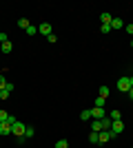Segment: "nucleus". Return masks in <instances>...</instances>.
<instances>
[{
  "label": "nucleus",
  "mask_w": 133,
  "mask_h": 148,
  "mask_svg": "<svg viewBox=\"0 0 133 148\" xmlns=\"http://www.w3.org/2000/svg\"><path fill=\"white\" fill-rule=\"evenodd\" d=\"M25 130H27V126H25L22 122H16V124L11 126V133H13L16 137H25Z\"/></svg>",
  "instance_id": "1"
},
{
  "label": "nucleus",
  "mask_w": 133,
  "mask_h": 148,
  "mask_svg": "<svg viewBox=\"0 0 133 148\" xmlns=\"http://www.w3.org/2000/svg\"><path fill=\"white\" fill-rule=\"evenodd\" d=\"M118 88H120L122 93L131 91V82H129V77H120V80H118Z\"/></svg>",
  "instance_id": "2"
},
{
  "label": "nucleus",
  "mask_w": 133,
  "mask_h": 148,
  "mask_svg": "<svg viewBox=\"0 0 133 148\" xmlns=\"http://www.w3.org/2000/svg\"><path fill=\"white\" fill-rule=\"evenodd\" d=\"M122 130H124V124H122V119H118V122H113V124H111V135H120V133H122Z\"/></svg>",
  "instance_id": "3"
},
{
  "label": "nucleus",
  "mask_w": 133,
  "mask_h": 148,
  "mask_svg": "<svg viewBox=\"0 0 133 148\" xmlns=\"http://www.w3.org/2000/svg\"><path fill=\"white\" fill-rule=\"evenodd\" d=\"M109 139H113L111 130H100V135H98V144H107Z\"/></svg>",
  "instance_id": "4"
},
{
  "label": "nucleus",
  "mask_w": 133,
  "mask_h": 148,
  "mask_svg": "<svg viewBox=\"0 0 133 148\" xmlns=\"http://www.w3.org/2000/svg\"><path fill=\"white\" fill-rule=\"evenodd\" d=\"M102 117H104V108L93 106V108H91V119H102Z\"/></svg>",
  "instance_id": "5"
},
{
  "label": "nucleus",
  "mask_w": 133,
  "mask_h": 148,
  "mask_svg": "<svg viewBox=\"0 0 133 148\" xmlns=\"http://www.w3.org/2000/svg\"><path fill=\"white\" fill-rule=\"evenodd\" d=\"M38 33H42V36L49 38L51 36V25H49V22H42V25L38 27Z\"/></svg>",
  "instance_id": "6"
},
{
  "label": "nucleus",
  "mask_w": 133,
  "mask_h": 148,
  "mask_svg": "<svg viewBox=\"0 0 133 148\" xmlns=\"http://www.w3.org/2000/svg\"><path fill=\"white\" fill-rule=\"evenodd\" d=\"M11 133V124L9 122H0V135L5 137V135H9Z\"/></svg>",
  "instance_id": "7"
},
{
  "label": "nucleus",
  "mask_w": 133,
  "mask_h": 148,
  "mask_svg": "<svg viewBox=\"0 0 133 148\" xmlns=\"http://www.w3.org/2000/svg\"><path fill=\"white\" fill-rule=\"evenodd\" d=\"M100 20H102V25H111V20H113V16L104 11V13H102V16H100Z\"/></svg>",
  "instance_id": "8"
},
{
  "label": "nucleus",
  "mask_w": 133,
  "mask_h": 148,
  "mask_svg": "<svg viewBox=\"0 0 133 148\" xmlns=\"http://www.w3.org/2000/svg\"><path fill=\"white\" fill-rule=\"evenodd\" d=\"M122 27H124V22H122L120 18H113V20H111V29H122Z\"/></svg>",
  "instance_id": "9"
},
{
  "label": "nucleus",
  "mask_w": 133,
  "mask_h": 148,
  "mask_svg": "<svg viewBox=\"0 0 133 148\" xmlns=\"http://www.w3.org/2000/svg\"><path fill=\"white\" fill-rule=\"evenodd\" d=\"M91 130H95V133H100V130H102V122H100V119H93V122H91Z\"/></svg>",
  "instance_id": "10"
},
{
  "label": "nucleus",
  "mask_w": 133,
  "mask_h": 148,
  "mask_svg": "<svg viewBox=\"0 0 133 148\" xmlns=\"http://www.w3.org/2000/svg\"><path fill=\"white\" fill-rule=\"evenodd\" d=\"M80 119L82 122H91V111H82L80 113Z\"/></svg>",
  "instance_id": "11"
},
{
  "label": "nucleus",
  "mask_w": 133,
  "mask_h": 148,
  "mask_svg": "<svg viewBox=\"0 0 133 148\" xmlns=\"http://www.w3.org/2000/svg\"><path fill=\"white\" fill-rule=\"evenodd\" d=\"M98 135H100V133L91 130V133H89V142H91V144H98Z\"/></svg>",
  "instance_id": "12"
},
{
  "label": "nucleus",
  "mask_w": 133,
  "mask_h": 148,
  "mask_svg": "<svg viewBox=\"0 0 133 148\" xmlns=\"http://www.w3.org/2000/svg\"><path fill=\"white\" fill-rule=\"evenodd\" d=\"M33 135H36V130H33L31 126H27V130H25V139H31Z\"/></svg>",
  "instance_id": "13"
},
{
  "label": "nucleus",
  "mask_w": 133,
  "mask_h": 148,
  "mask_svg": "<svg viewBox=\"0 0 133 148\" xmlns=\"http://www.w3.org/2000/svg\"><path fill=\"white\" fill-rule=\"evenodd\" d=\"M25 31H27V36H31V38H33V36H36V33H38V27L29 25V29H25Z\"/></svg>",
  "instance_id": "14"
},
{
  "label": "nucleus",
  "mask_w": 133,
  "mask_h": 148,
  "mask_svg": "<svg viewBox=\"0 0 133 148\" xmlns=\"http://www.w3.org/2000/svg\"><path fill=\"white\" fill-rule=\"evenodd\" d=\"M18 27H20V29H29V20H27V18H20L18 20Z\"/></svg>",
  "instance_id": "15"
},
{
  "label": "nucleus",
  "mask_w": 133,
  "mask_h": 148,
  "mask_svg": "<svg viewBox=\"0 0 133 148\" xmlns=\"http://www.w3.org/2000/svg\"><path fill=\"white\" fill-rule=\"evenodd\" d=\"M56 148H69V142H67V139H58V142H56Z\"/></svg>",
  "instance_id": "16"
},
{
  "label": "nucleus",
  "mask_w": 133,
  "mask_h": 148,
  "mask_svg": "<svg viewBox=\"0 0 133 148\" xmlns=\"http://www.w3.org/2000/svg\"><path fill=\"white\" fill-rule=\"evenodd\" d=\"M120 115H122L120 111H111V115H109V117H111V122H118V119H120Z\"/></svg>",
  "instance_id": "17"
},
{
  "label": "nucleus",
  "mask_w": 133,
  "mask_h": 148,
  "mask_svg": "<svg viewBox=\"0 0 133 148\" xmlns=\"http://www.w3.org/2000/svg\"><path fill=\"white\" fill-rule=\"evenodd\" d=\"M100 97H109V86H100Z\"/></svg>",
  "instance_id": "18"
},
{
  "label": "nucleus",
  "mask_w": 133,
  "mask_h": 148,
  "mask_svg": "<svg viewBox=\"0 0 133 148\" xmlns=\"http://www.w3.org/2000/svg\"><path fill=\"white\" fill-rule=\"evenodd\" d=\"M11 49H13L11 42H5V44H2V53H11Z\"/></svg>",
  "instance_id": "19"
},
{
  "label": "nucleus",
  "mask_w": 133,
  "mask_h": 148,
  "mask_svg": "<svg viewBox=\"0 0 133 148\" xmlns=\"http://www.w3.org/2000/svg\"><path fill=\"white\" fill-rule=\"evenodd\" d=\"M104 102H107V99H104V97H100V95L95 97V106H100V108H104Z\"/></svg>",
  "instance_id": "20"
},
{
  "label": "nucleus",
  "mask_w": 133,
  "mask_h": 148,
  "mask_svg": "<svg viewBox=\"0 0 133 148\" xmlns=\"http://www.w3.org/2000/svg\"><path fill=\"white\" fill-rule=\"evenodd\" d=\"M100 31H102V36H107L109 31H111V25H102V27H100Z\"/></svg>",
  "instance_id": "21"
},
{
  "label": "nucleus",
  "mask_w": 133,
  "mask_h": 148,
  "mask_svg": "<svg viewBox=\"0 0 133 148\" xmlns=\"http://www.w3.org/2000/svg\"><path fill=\"white\" fill-rule=\"evenodd\" d=\"M7 117H9V113H7V111H0V122H7Z\"/></svg>",
  "instance_id": "22"
},
{
  "label": "nucleus",
  "mask_w": 133,
  "mask_h": 148,
  "mask_svg": "<svg viewBox=\"0 0 133 148\" xmlns=\"http://www.w3.org/2000/svg\"><path fill=\"white\" fill-rule=\"evenodd\" d=\"M9 97V91H7V88H2V91H0V99H7Z\"/></svg>",
  "instance_id": "23"
},
{
  "label": "nucleus",
  "mask_w": 133,
  "mask_h": 148,
  "mask_svg": "<svg viewBox=\"0 0 133 148\" xmlns=\"http://www.w3.org/2000/svg\"><path fill=\"white\" fill-rule=\"evenodd\" d=\"M0 42L5 44V42H9V38H7V33H0Z\"/></svg>",
  "instance_id": "24"
},
{
  "label": "nucleus",
  "mask_w": 133,
  "mask_h": 148,
  "mask_svg": "<svg viewBox=\"0 0 133 148\" xmlns=\"http://www.w3.org/2000/svg\"><path fill=\"white\" fill-rule=\"evenodd\" d=\"M7 86V80H5V77H2V75H0V91H2V88H5Z\"/></svg>",
  "instance_id": "25"
},
{
  "label": "nucleus",
  "mask_w": 133,
  "mask_h": 148,
  "mask_svg": "<svg viewBox=\"0 0 133 148\" xmlns=\"http://www.w3.org/2000/svg\"><path fill=\"white\" fill-rule=\"evenodd\" d=\"M124 29H127V33H131V36H133V25H127Z\"/></svg>",
  "instance_id": "26"
},
{
  "label": "nucleus",
  "mask_w": 133,
  "mask_h": 148,
  "mask_svg": "<svg viewBox=\"0 0 133 148\" xmlns=\"http://www.w3.org/2000/svg\"><path fill=\"white\" fill-rule=\"evenodd\" d=\"M127 95H129V97H131V99H133V88H131V91H129V93H127Z\"/></svg>",
  "instance_id": "27"
},
{
  "label": "nucleus",
  "mask_w": 133,
  "mask_h": 148,
  "mask_svg": "<svg viewBox=\"0 0 133 148\" xmlns=\"http://www.w3.org/2000/svg\"><path fill=\"white\" fill-rule=\"evenodd\" d=\"M0 33H2V31H0Z\"/></svg>",
  "instance_id": "28"
},
{
  "label": "nucleus",
  "mask_w": 133,
  "mask_h": 148,
  "mask_svg": "<svg viewBox=\"0 0 133 148\" xmlns=\"http://www.w3.org/2000/svg\"><path fill=\"white\" fill-rule=\"evenodd\" d=\"M131 47H133V44H131Z\"/></svg>",
  "instance_id": "29"
}]
</instances>
